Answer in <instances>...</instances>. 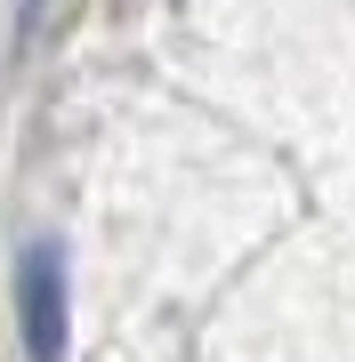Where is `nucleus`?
<instances>
[{
	"mask_svg": "<svg viewBox=\"0 0 355 362\" xmlns=\"http://www.w3.org/2000/svg\"><path fill=\"white\" fill-rule=\"evenodd\" d=\"M16 322H25L33 362H65L73 314H65V250L57 242H25V258H16Z\"/></svg>",
	"mask_w": 355,
	"mask_h": 362,
	"instance_id": "obj_1",
	"label": "nucleus"
}]
</instances>
